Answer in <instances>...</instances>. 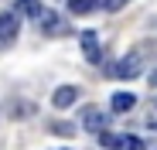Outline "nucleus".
<instances>
[{
  "instance_id": "f257e3e1",
  "label": "nucleus",
  "mask_w": 157,
  "mask_h": 150,
  "mask_svg": "<svg viewBox=\"0 0 157 150\" xmlns=\"http://www.w3.org/2000/svg\"><path fill=\"white\" fill-rule=\"evenodd\" d=\"M78 41H82V51H86V58H89L92 65H99V58H102L99 34H96V31H82V34H78Z\"/></svg>"
},
{
  "instance_id": "f03ea898",
  "label": "nucleus",
  "mask_w": 157,
  "mask_h": 150,
  "mask_svg": "<svg viewBox=\"0 0 157 150\" xmlns=\"http://www.w3.org/2000/svg\"><path fill=\"white\" fill-rule=\"evenodd\" d=\"M21 31V17L17 14H0V44H10Z\"/></svg>"
},
{
  "instance_id": "7ed1b4c3",
  "label": "nucleus",
  "mask_w": 157,
  "mask_h": 150,
  "mask_svg": "<svg viewBox=\"0 0 157 150\" xmlns=\"http://www.w3.org/2000/svg\"><path fill=\"white\" fill-rule=\"evenodd\" d=\"M113 75H120V79H137L140 75V55L130 51L126 58H120V65L113 68Z\"/></svg>"
},
{
  "instance_id": "20e7f679",
  "label": "nucleus",
  "mask_w": 157,
  "mask_h": 150,
  "mask_svg": "<svg viewBox=\"0 0 157 150\" xmlns=\"http://www.w3.org/2000/svg\"><path fill=\"white\" fill-rule=\"evenodd\" d=\"M82 126H86L89 133H96V130L106 133V116H102L96 106H86V109H82Z\"/></svg>"
},
{
  "instance_id": "39448f33",
  "label": "nucleus",
  "mask_w": 157,
  "mask_h": 150,
  "mask_svg": "<svg viewBox=\"0 0 157 150\" xmlns=\"http://www.w3.org/2000/svg\"><path fill=\"white\" fill-rule=\"evenodd\" d=\"M75 99H78V89L75 85H62V89H55V96H51V106L55 109H68Z\"/></svg>"
},
{
  "instance_id": "423d86ee",
  "label": "nucleus",
  "mask_w": 157,
  "mask_h": 150,
  "mask_svg": "<svg viewBox=\"0 0 157 150\" xmlns=\"http://www.w3.org/2000/svg\"><path fill=\"white\" fill-rule=\"evenodd\" d=\"M133 103H137L133 92H116V96H113V113H130Z\"/></svg>"
},
{
  "instance_id": "0eeeda50",
  "label": "nucleus",
  "mask_w": 157,
  "mask_h": 150,
  "mask_svg": "<svg viewBox=\"0 0 157 150\" xmlns=\"http://www.w3.org/2000/svg\"><path fill=\"white\" fill-rule=\"evenodd\" d=\"M17 10L31 14V17H38V21H41V14H44V7L38 4V0H17Z\"/></svg>"
},
{
  "instance_id": "6e6552de",
  "label": "nucleus",
  "mask_w": 157,
  "mask_h": 150,
  "mask_svg": "<svg viewBox=\"0 0 157 150\" xmlns=\"http://www.w3.org/2000/svg\"><path fill=\"white\" fill-rule=\"evenodd\" d=\"M99 143H102V147H109V150H123V137H120V133H109V130H106V133H99Z\"/></svg>"
},
{
  "instance_id": "1a4fd4ad",
  "label": "nucleus",
  "mask_w": 157,
  "mask_h": 150,
  "mask_svg": "<svg viewBox=\"0 0 157 150\" xmlns=\"http://www.w3.org/2000/svg\"><path fill=\"white\" fill-rule=\"evenodd\" d=\"M68 10L72 14H92L96 10V0H68Z\"/></svg>"
},
{
  "instance_id": "9d476101",
  "label": "nucleus",
  "mask_w": 157,
  "mask_h": 150,
  "mask_svg": "<svg viewBox=\"0 0 157 150\" xmlns=\"http://www.w3.org/2000/svg\"><path fill=\"white\" fill-rule=\"evenodd\" d=\"M123 150H147V143L133 133H123Z\"/></svg>"
},
{
  "instance_id": "9b49d317",
  "label": "nucleus",
  "mask_w": 157,
  "mask_h": 150,
  "mask_svg": "<svg viewBox=\"0 0 157 150\" xmlns=\"http://www.w3.org/2000/svg\"><path fill=\"white\" fill-rule=\"evenodd\" d=\"M55 133H62V137H72V133H75V126H72V123H68V126H65V123H55Z\"/></svg>"
},
{
  "instance_id": "f8f14e48",
  "label": "nucleus",
  "mask_w": 157,
  "mask_h": 150,
  "mask_svg": "<svg viewBox=\"0 0 157 150\" xmlns=\"http://www.w3.org/2000/svg\"><path fill=\"white\" fill-rule=\"evenodd\" d=\"M123 4H126V0H106V10H120Z\"/></svg>"
},
{
  "instance_id": "ddd939ff",
  "label": "nucleus",
  "mask_w": 157,
  "mask_h": 150,
  "mask_svg": "<svg viewBox=\"0 0 157 150\" xmlns=\"http://www.w3.org/2000/svg\"><path fill=\"white\" fill-rule=\"evenodd\" d=\"M150 85H154V89H157V68H154V72H150Z\"/></svg>"
},
{
  "instance_id": "4468645a",
  "label": "nucleus",
  "mask_w": 157,
  "mask_h": 150,
  "mask_svg": "<svg viewBox=\"0 0 157 150\" xmlns=\"http://www.w3.org/2000/svg\"><path fill=\"white\" fill-rule=\"evenodd\" d=\"M154 106H157V99H154Z\"/></svg>"
}]
</instances>
